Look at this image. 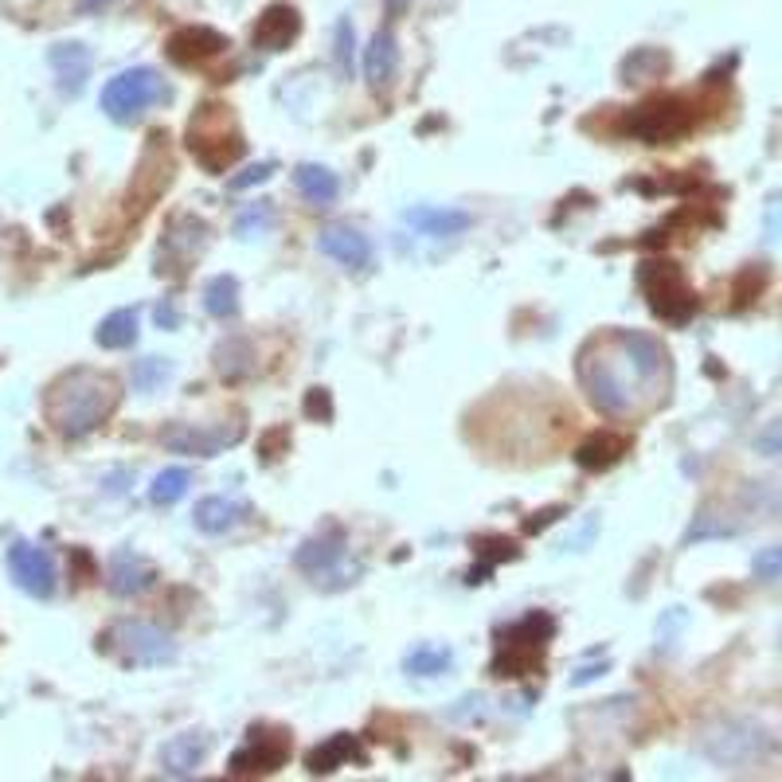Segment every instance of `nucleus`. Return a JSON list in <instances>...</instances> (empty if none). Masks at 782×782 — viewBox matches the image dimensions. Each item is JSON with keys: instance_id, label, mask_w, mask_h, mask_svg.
Here are the masks:
<instances>
[{"instance_id": "412c9836", "label": "nucleus", "mask_w": 782, "mask_h": 782, "mask_svg": "<svg viewBox=\"0 0 782 782\" xmlns=\"http://www.w3.org/2000/svg\"><path fill=\"white\" fill-rule=\"evenodd\" d=\"M626 450H631V439L626 434H615V431H599L592 434V439H583L579 450H575V462L583 466V470H610V466H618L626 458Z\"/></svg>"}, {"instance_id": "473e14b6", "label": "nucleus", "mask_w": 782, "mask_h": 782, "mask_svg": "<svg viewBox=\"0 0 782 782\" xmlns=\"http://www.w3.org/2000/svg\"><path fill=\"white\" fill-rule=\"evenodd\" d=\"M352 40H356L352 20H341V25H336V67H341L344 79L352 75Z\"/></svg>"}, {"instance_id": "7c9ffc66", "label": "nucleus", "mask_w": 782, "mask_h": 782, "mask_svg": "<svg viewBox=\"0 0 782 782\" xmlns=\"http://www.w3.org/2000/svg\"><path fill=\"white\" fill-rule=\"evenodd\" d=\"M168 375H173V364H168L165 356H145V360H137V368H134L137 391H153L157 383H165Z\"/></svg>"}, {"instance_id": "7ed1b4c3", "label": "nucleus", "mask_w": 782, "mask_h": 782, "mask_svg": "<svg viewBox=\"0 0 782 782\" xmlns=\"http://www.w3.org/2000/svg\"><path fill=\"white\" fill-rule=\"evenodd\" d=\"M184 145H188L192 160L208 173H227L235 160H243L247 141H243V129L235 121L232 106L224 102H204L201 110L192 114L188 126H184Z\"/></svg>"}, {"instance_id": "c85d7f7f", "label": "nucleus", "mask_w": 782, "mask_h": 782, "mask_svg": "<svg viewBox=\"0 0 782 782\" xmlns=\"http://www.w3.org/2000/svg\"><path fill=\"white\" fill-rule=\"evenodd\" d=\"M251 344L247 341H224L216 349V372L224 380H243L251 372Z\"/></svg>"}, {"instance_id": "f704fd0d", "label": "nucleus", "mask_w": 782, "mask_h": 782, "mask_svg": "<svg viewBox=\"0 0 782 782\" xmlns=\"http://www.w3.org/2000/svg\"><path fill=\"white\" fill-rule=\"evenodd\" d=\"M305 411H310L313 419H321V423H329V419H333V400H329V391L313 388L310 395H305Z\"/></svg>"}, {"instance_id": "ddd939ff", "label": "nucleus", "mask_w": 782, "mask_h": 782, "mask_svg": "<svg viewBox=\"0 0 782 782\" xmlns=\"http://www.w3.org/2000/svg\"><path fill=\"white\" fill-rule=\"evenodd\" d=\"M165 51H168V59L180 67H204L227 51V36L216 32V28L192 25V28H180V32L168 36Z\"/></svg>"}, {"instance_id": "f3484780", "label": "nucleus", "mask_w": 782, "mask_h": 782, "mask_svg": "<svg viewBox=\"0 0 782 782\" xmlns=\"http://www.w3.org/2000/svg\"><path fill=\"white\" fill-rule=\"evenodd\" d=\"M302 36V17L290 4H271L255 25V43L263 51H286Z\"/></svg>"}, {"instance_id": "cd10ccee", "label": "nucleus", "mask_w": 782, "mask_h": 782, "mask_svg": "<svg viewBox=\"0 0 782 782\" xmlns=\"http://www.w3.org/2000/svg\"><path fill=\"white\" fill-rule=\"evenodd\" d=\"M188 486H192V473L180 470V466L160 470L157 478H153V486H149V501L153 505H176L184 493H188Z\"/></svg>"}, {"instance_id": "9d476101", "label": "nucleus", "mask_w": 782, "mask_h": 782, "mask_svg": "<svg viewBox=\"0 0 782 782\" xmlns=\"http://www.w3.org/2000/svg\"><path fill=\"white\" fill-rule=\"evenodd\" d=\"M286 759H290V735L278 732V727H255V732H247V743L240 751H232L227 771L235 779H243V774H274Z\"/></svg>"}, {"instance_id": "423d86ee", "label": "nucleus", "mask_w": 782, "mask_h": 782, "mask_svg": "<svg viewBox=\"0 0 782 782\" xmlns=\"http://www.w3.org/2000/svg\"><path fill=\"white\" fill-rule=\"evenodd\" d=\"M102 649L114 654L121 665L129 669H149V665H168L176 657V638L168 631L153 623H137V618H126V623H114L110 631L102 634Z\"/></svg>"}, {"instance_id": "e433bc0d", "label": "nucleus", "mask_w": 782, "mask_h": 782, "mask_svg": "<svg viewBox=\"0 0 782 782\" xmlns=\"http://www.w3.org/2000/svg\"><path fill=\"white\" fill-rule=\"evenodd\" d=\"M403 4H408V0H388V9H391V12H400Z\"/></svg>"}, {"instance_id": "4be33fe9", "label": "nucleus", "mask_w": 782, "mask_h": 782, "mask_svg": "<svg viewBox=\"0 0 782 782\" xmlns=\"http://www.w3.org/2000/svg\"><path fill=\"white\" fill-rule=\"evenodd\" d=\"M364 747H360L356 735H329L325 743H317V747L305 755V766H310V774H333L336 766L344 763H364Z\"/></svg>"}, {"instance_id": "2eb2a0df", "label": "nucleus", "mask_w": 782, "mask_h": 782, "mask_svg": "<svg viewBox=\"0 0 782 782\" xmlns=\"http://www.w3.org/2000/svg\"><path fill=\"white\" fill-rule=\"evenodd\" d=\"M317 247L325 251L333 263L349 266V271H368L372 266V240L356 227H344V224H333L317 235Z\"/></svg>"}, {"instance_id": "f03ea898", "label": "nucleus", "mask_w": 782, "mask_h": 782, "mask_svg": "<svg viewBox=\"0 0 782 782\" xmlns=\"http://www.w3.org/2000/svg\"><path fill=\"white\" fill-rule=\"evenodd\" d=\"M118 375L98 372V368H71L48 388L43 408H48V423L59 439H82L118 411Z\"/></svg>"}, {"instance_id": "a211bd4d", "label": "nucleus", "mask_w": 782, "mask_h": 782, "mask_svg": "<svg viewBox=\"0 0 782 782\" xmlns=\"http://www.w3.org/2000/svg\"><path fill=\"white\" fill-rule=\"evenodd\" d=\"M395 71H400V40L391 28H380L364 51V79L372 90H388Z\"/></svg>"}, {"instance_id": "a878e982", "label": "nucleus", "mask_w": 782, "mask_h": 782, "mask_svg": "<svg viewBox=\"0 0 782 782\" xmlns=\"http://www.w3.org/2000/svg\"><path fill=\"white\" fill-rule=\"evenodd\" d=\"M204 310H208L212 317H219V321H232L235 313H240V282H235L232 274L212 278L208 290H204Z\"/></svg>"}, {"instance_id": "aec40b11", "label": "nucleus", "mask_w": 782, "mask_h": 782, "mask_svg": "<svg viewBox=\"0 0 782 782\" xmlns=\"http://www.w3.org/2000/svg\"><path fill=\"white\" fill-rule=\"evenodd\" d=\"M411 227L419 235H431V240H454L470 227V216L458 208H434V204H419V208H408L403 212Z\"/></svg>"}, {"instance_id": "72a5a7b5", "label": "nucleus", "mask_w": 782, "mask_h": 782, "mask_svg": "<svg viewBox=\"0 0 782 782\" xmlns=\"http://www.w3.org/2000/svg\"><path fill=\"white\" fill-rule=\"evenodd\" d=\"M271 173H274V160H258V165L243 168L240 176H232V188L240 192V188H251V184H263V180H271Z\"/></svg>"}, {"instance_id": "1a4fd4ad", "label": "nucleus", "mask_w": 782, "mask_h": 782, "mask_svg": "<svg viewBox=\"0 0 782 782\" xmlns=\"http://www.w3.org/2000/svg\"><path fill=\"white\" fill-rule=\"evenodd\" d=\"M623 129L634 134L646 145H673L677 137H685L693 129V106L685 98H649V102L634 106L623 118Z\"/></svg>"}, {"instance_id": "393cba45", "label": "nucleus", "mask_w": 782, "mask_h": 782, "mask_svg": "<svg viewBox=\"0 0 782 782\" xmlns=\"http://www.w3.org/2000/svg\"><path fill=\"white\" fill-rule=\"evenodd\" d=\"M95 341L102 349H129L137 341V305H126V310H114L98 321Z\"/></svg>"}, {"instance_id": "c9c22d12", "label": "nucleus", "mask_w": 782, "mask_h": 782, "mask_svg": "<svg viewBox=\"0 0 782 782\" xmlns=\"http://www.w3.org/2000/svg\"><path fill=\"white\" fill-rule=\"evenodd\" d=\"M106 4H110V0H79L82 12H98V9H106Z\"/></svg>"}, {"instance_id": "f8f14e48", "label": "nucleus", "mask_w": 782, "mask_h": 782, "mask_svg": "<svg viewBox=\"0 0 782 782\" xmlns=\"http://www.w3.org/2000/svg\"><path fill=\"white\" fill-rule=\"evenodd\" d=\"M243 439V423H219V427H196V423H176L168 431H160V442H165L173 454H196V458H212L219 450L235 447Z\"/></svg>"}, {"instance_id": "b1692460", "label": "nucleus", "mask_w": 782, "mask_h": 782, "mask_svg": "<svg viewBox=\"0 0 782 782\" xmlns=\"http://www.w3.org/2000/svg\"><path fill=\"white\" fill-rule=\"evenodd\" d=\"M294 184H297V192H302L305 201L317 204V208L333 204L336 192H341V180H336V173H329L325 165H297Z\"/></svg>"}, {"instance_id": "2f4dec72", "label": "nucleus", "mask_w": 782, "mask_h": 782, "mask_svg": "<svg viewBox=\"0 0 782 782\" xmlns=\"http://www.w3.org/2000/svg\"><path fill=\"white\" fill-rule=\"evenodd\" d=\"M751 571H755L763 583H774L782 571V548H763L759 556H751Z\"/></svg>"}, {"instance_id": "0eeeda50", "label": "nucleus", "mask_w": 782, "mask_h": 782, "mask_svg": "<svg viewBox=\"0 0 782 782\" xmlns=\"http://www.w3.org/2000/svg\"><path fill=\"white\" fill-rule=\"evenodd\" d=\"M294 564L325 592H336V587H349V583L360 579V564L349 556V540H344L341 528H325L321 536H310L297 548Z\"/></svg>"}, {"instance_id": "5701e85b", "label": "nucleus", "mask_w": 782, "mask_h": 782, "mask_svg": "<svg viewBox=\"0 0 782 782\" xmlns=\"http://www.w3.org/2000/svg\"><path fill=\"white\" fill-rule=\"evenodd\" d=\"M204 751H208V743H204L201 735H173V740L160 747V766H165L168 779H188V774L204 763Z\"/></svg>"}, {"instance_id": "9b49d317", "label": "nucleus", "mask_w": 782, "mask_h": 782, "mask_svg": "<svg viewBox=\"0 0 782 782\" xmlns=\"http://www.w3.org/2000/svg\"><path fill=\"white\" fill-rule=\"evenodd\" d=\"M9 575L17 583L20 592L32 595V599H51L56 595V564L51 556L40 548V544H28V540H17L9 548Z\"/></svg>"}, {"instance_id": "c756f323", "label": "nucleus", "mask_w": 782, "mask_h": 782, "mask_svg": "<svg viewBox=\"0 0 782 782\" xmlns=\"http://www.w3.org/2000/svg\"><path fill=\"white\" fill-rule=\"evenodd\" d=\"M274 224V212L271 204H251V208H243L240 216H235V235L240 240H258V235H266Z\"/></svg>"}, {"instance_id": "bb28decb", "label": "nucleus", "mask_w": 782, "mask_h": 782, "mask_svg": "<svg viewBox=\"0 0 782 782\" xmlns=\"http://www.w3.org/2000/svg\"><path fill=\"white\" fill-rule=\"evenodd\" d=\"M450 665H454V654L447 646H416L403 657V669L411 677H442V673H450Z\"/></svg>"}, {"instance_id": "20e7f679", "label": "nucleus", "mask_w": 782, "mask_h": 782, "mask_svg": "<svg viewBox=\"0 0 782 782\" xmlns=\"http://www.w3.org/2000/svg\"><path fill=\"white\" fill-rule=\"evenodd\" d=\"M551 638H556V618H551L548 610H532V615L501 626V631H497L493 677L520 681V677L540 673Z\"/></svg>"}, {"instance_id": "4468645a", "label": "nucleus", "mask_w": 782, "mask_h": 782, "mask_svg": "<svg viewBox=\"0 0 782 782\" xmlns=\"http://www.w3.org/2000/svg\"><path fill=\"white\" fill-rule=\"evenodd\" d=\"M157 583V567L145 556H137L134 548H118L110 559V575H106V587H110L118 599H134V595H145Z\"/></svg>"}, {"instance_id": "6ab92c4d", "label": "nucleus", "mask_w": 782, "mask_h": 782, "mask_svg": "<svg viewBox=\"0 0 782 782\" xmlns=\"http://www.w3.org/2000/svg\"><path fill=\"white\" fill-rule=\"evenodd\" d=\"M48 59H51V67H56L59 87H63L67 95H79V90L87 87L90 67H95V56H90L87 43H79V40L56 43V48L48 51Z\"/></svg>"}, {"instance_id": "f257e3e1", "label": "nucleus", "mask_w": 782, "mask_h": 782, "mask_svg": "<svg viewBox=\"0 0 782 782\" xmlns=\"http://www.w3.org/2000/svg\"><path fill=\"white\" fill-rule=\"evenodd\" d=\"M579 383L603 416L638 419L669 400L673 364L654 336L610 329L579 352Z\"/></svg>"}, {"instance_id": "dca6fc26", "label": "nucleus", "mask_w": 782, "mask_h": 782, "mask_svg": "<svg viewBox=\"0 0 782 782\" xmlns=\"http://www.w3.org/2000/svg\"><path fill=\"white\" fill-rule=\"evenodd\" d=\"M251 512L247 501H240V497H204V501H196V509H192V525L201 528V532L208 536H224L232 532L235 525H243Z\"/></svg>"}, {"instance_id": "39448f33", "label": "nucleus", "mask_w": 782, "mask_h": 782, "mask_svg": "<svg viewBox=\"0 0 782 782\" xmlns=\"http://www.w3.org/2000/svg\"><path fill=\"white\" fill-rule=\"evenodd\" d=\"M168 95H173V90H168V82L160 79L153 67H129V71L114 75L102 87V110L110 121L129 126V121L141 118L149 106L168 102Z\"/></svg>"}, {"instance_id": "6e6552de", "label": "nucleus", "mask_w": 782, "mask_h": 782, "mask_svg": "<svg viewBox=\"0 0 782 782\" xmlns=\"http://www.w3.org/2000/svg\"><path fill=\"white\" fill-rule=\"evenodd\" d=\"M638 286L646 294V305L669 325H685L696 313V294L685 282V271L669 258H649L638 271Z\"/></svg>"}]
</instances>
